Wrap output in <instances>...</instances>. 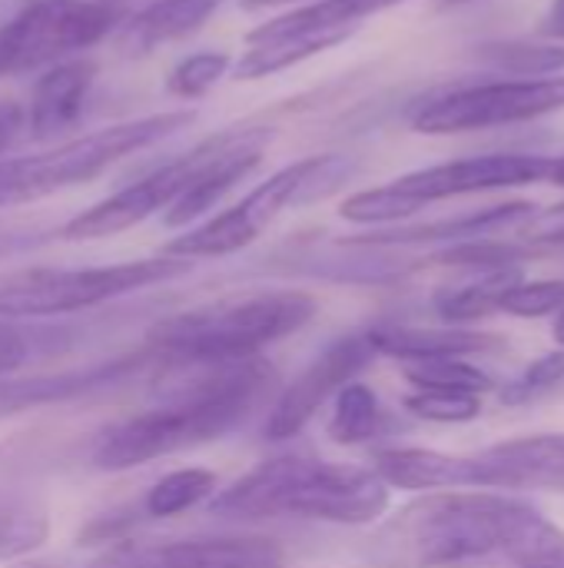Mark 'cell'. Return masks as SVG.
Listing matches in <instances>:
<instances>
[{"label": "cell", "instance_id": "27", "mask_svg": "<svg viewBox=\"0 0 564 568\" xmlns=\"http://www.w3.org/2000/svg\"><path fill=\"white\" fill-rule=\"evenodd\" d=\"M50 532L47 513L27 499L0 496V559H20L33 552Z\"/></svg>", "mask_w": 564, "mask_h": 568}, {"label": "cell", "instance_id": "16", "mask_svg": "<svg viewBox=\"0 0 564 568\" xmlns=\"http://www.w3.org/2000/svg\"><path fill=\"white\" fill-rule=\"evenodd\" d=\"M96 63L93 60H63L53 63L33 87L27 126L33 140H53L57 133L70 130L83 110V100L93 87Z\"/></svg>", "mask_w": 564, "mask_h": 568}, {"label": "cell", "instance_id": "31", "mask_svg": "<svg viewBox=\"0 0 564 568\" xmlns=\"http://www.w3.org/2000/svg\"><path fill=\"white\" fill-rule=\"evenodd\" d=\"M435 263L445 266H475V270H505V266H519V260H525V246L515 243H499V240H465V243H452L449 250L432 256Z\"/></svg>", "mask_w": 564, "mask_h": 568}, {"label": "cell", "instance_id": "24", "mask_svg": "<svg viewBox=\"0 0 564 568\" xmlns=\"http://www.w3.org/2000/svg\"><path fill=\"white\" fill-rule=\"evenodd\" d=\"M479 53L495 67L519 80L535 77H558L564 73V43H542V40H492L482 43Z\"/></svg>", "mask_w": 564, "mask_h": 568}, {"label": "cell", "instance_id": "43", "mask_svg": "<svg viewBox=\"0 0 564 568\" xmlns=\"http://www.w3.org/2000/svg\"><path fill=\"white\" fill-rule=\"evenodd\" d=\"M445 3H465V0H445Z\"/></svg>", "mask_w": 564, "mask_h": 568}, {"label": "cell", "instance_id": "33", "mask_svg": "<svg viewBox=\"0 0 564 568\" xmlns=\"http://www.w3.org/2000/svg\"><path fill=\"white\" fill-rule=\"evenodd\" d=\"M564 306V280H535V283H519L505 300L502 313L522 316V320H539L548 313H558Z\"/></svg>", "mask_w": 564, "mask_h": 568}, {"label": "cell", "instance_id": "7", "mask_svg": "<svg viewBox=\"0 0 564 568\" xmlns=\"http://www.w3.org/2000/svg\"><path fill=\"white\" fill-rule=\"evenodd\" d=\"M189 260L150 256L86 270H23L0 276V316H60L189 273Z\"/></svg>", "mask_w": 564, "mask_h": 568}, {"label": "cell", "instance_id": "15", "mask_svg": "<svg viewBox=\"0 0 564 568\" xmlns=\"http://www.w3.org/2000/svg\"><path fill=\"white\" fill-rule=\"evenodd\" d=\"M475 486L489 489H558L564 493V436H532L472 456Z\"/></svg>", "mask_w": 564, "mask_h": 568}, {"label": "cell", "instance_id": "30", "mask_svg": "<svg viewBox=\"0 0 564 568\" xmlns=\"http://www.w3.org/2000/svg\"><path fill=\"white\" fill-rule=\"evenodd\" d=\"M229 70V57L223 50H203L186 60H180L166 80V90L180 100H196L209 93Z\"/></svg>", "mask_w": 564, "mask_h": 568}, {"label": "cell", "instance_id": "23", "mask_svg": "<svg viewBox=\"0 0 564 568\" xmlns=\"http://www.w3.org/2000/svg\"><path fill=\"white\" fill-rule=\"evenodd\" d=\"M522 283V270L519 266H505V270H489L485 276H479L469 286H459L445 296H439V313L449 323H475L495 310H502V300Z\"/></svg>", "mask_w": 564, "mask_h": 568}, {"label": "cell", "instance_id": "21", "mask_svg": "<svg viewBox=\"0 0 564 568\" xmlns=\"http://www.w3.org/2000/svg\"><path fill=\"white\" fill-rule=\"evenodd\" d=\"M402 0H312L302 3L256 30H249L246 43L253 40H266V37H283V33H312V30H339V33H352L359 27V20L382 13L389 7H396Z\"/></svg>", "mask_w": 564, "mask_h": 568}, {"label": "cell", "instance_id": "1", "mask_svg": "<svg viewBox=\"0 0 564 568\" xmlns=\"http://www.w3.org/2000/svg\"><path fill=\"white\" fill-rule=\"evenodd\" d=\"M269 376L273 373L256 356L236 363H213L209 373L176 389L163 406L113 426L100 439L93 463L100 469L120 473L219 439L249 416Z\"/></svg>", "mask_w": 564, "mask_h": 568}, {"label": "cell", "instance_id": "42", "mask_svg": "<svg viewBox=\"0 0 564 568\" xmlns=\"http://www.w3.org/2000/svg\"><path fill=\"white\" fill-rule=\"evenodd\" d=\"M100 3H106V7H113V10H120L123 3H130V0H100Z\"/></svg>", "mask_w": 564, "mask_h": 568}, {"label": "cell", "instance_id": "32", "mask_svg": "<svg viewBox=\"0 0 564 568\" xmlns=\"http://www.w3.org/2000/svg\"><path fill=\"white\" fill-rule=\"evenodd\" d=\"M409 413L429 423H469L482 413V399L475 393H442V389H419L406 399Z\"/></svg>", "mask_w": 564, "mask_h": 568}, {"label": "cell", "instance_id": "4", "mask_svg": "<svg viewBox=\"0 0 564 568\" xmlns=\"http://www.w3.org/2000/svg\"><path fill=\"white\" fill-rule=\"evenodd\" d=\"M316 316V300L299 290H269L216 300L153 329V346L183 363H236L253 359L263 346L293 336Z\"/></svg>", "mask_w": 564, "mask_h": 568}, {"label": "cell", "instance_id": "40", "mask_svg": "<svg viewBox=\"0 0 564 568\" xmlns=\"http://www.w3.org/2000/svg\"><path fill=\"white\" fill-rule=\"evenodd\" d=\"M283 3H299V0H239L243 10H266V7H283Z\"/></svg>", "mask_w": 564, "mask_h": 568}, {"label": "cell", "instance_id": "36", "mask_svg": "<svg viewBox=\"0 0 564 568\" xmlns=\"http://www.w3.org/2000/svg\"><path fill=\"white\" fill-rule=\"evenodd\" d=\"M27 126V110L20 103H0V153L20 136V130Z\"/></svg>", "mask_w": 564, "mask_h": 568}, {"label": "cell", "instance_id": "9", "mask_svg": "<svg viewBox=\"0 0 564 568\" xmlns=\"http://www.w3.org/2000/svg\"><path fill=\"white\" fill-rule=\"evenodd\" d=\"M120 10L100 0H33L0 30V73L63 63L110 33Z\"/></svg>", "mask_w": 564, "mask_h": 568}, {"label": "cell", "instance_id": "13", "mask_svg": "<svg viewBox=\"0 0 564 568\" xmlns=\"http://www.w3.org/2000/svg\"><path fill=\"white\" fill-rule=\"evenodd\" d=\"M376 356L369 336H346L332 343L326 353H319L299 376L296 383L286 386L279 403L269 413L266 436L269 439H289L306 429V423L342 389L349 386L359 369Z\"/></svg>", "mask_w": 564, "mask_h": 568}, {"label": "cell", "instance_id": "14", "mask_svg": "<svg viewBox=\"0 0 564 568\" xmlns=\"http://www.w3.org/2000/svg\"><path fill=\"white\" fill-rule=\"evenodd\" d=\"M269 143H273V130L269 126H233V130H223L216 153L199 170V176L189 183V190L163 213V223L166 226H186L189 220H196L206 210H213L236 183H243L263 163V153H266Z\"/></svg>", "mask_w": 564, "mask_h": 568}, {"label": "cell", "instance_id": "34", "mask_svg": "<svg viewBox=\"0 0 564 568\" xmlns=\"http://www.w3.org/2000/svg\"><path fill=\"white\" fill-rule=\"evenodd\" d=\"M564 379V349L558 353H548V356H539L529 369H525V376L505 393V399L509 403H515V399H529V396H535V393H542V389H552L555 383H562Z\"/></svg>", "mask_w": 564, "mask_h": 568}, {"label": "cell", "instance_id": "18", "mask_svg": "<svg viewBox=\"0 0 564 568\" xmlns=\"http://www.w3.org/2000/svg\"><path fill=\"white\" fill-rule=\"evenodd\" d=\"M392 489H469L475 486L472 456H449L435 449H382L372 469Z\"/></svg>", "mask_w": 564, "mask_h": 568}, {"label": "cell", "instance_id": "19", "mask_svg": "<svg viewBox=\"0 0 564 568\" xmlns=\"http://www.w3.org/2000/svg\"><path fill=\"white\" fill-rule=\"evenodd\" d=\"M535 213L532 203H499V206H485L465 216H452V220H439V223H425V226H409V230H386V233H372L362 236L356 243H369V246H396V243H465V240H485L492 233H502L509 226H522L529 216Z\"/></svg>", "mask_w": 564, "mask_h": 568}, {"label": "cell", "instance_id": "26", "mask_svg": "<svg viewBox=\"0 0 564 568\" xmlns=\"http://www.w3.org/2000/svg\"><path fill=\"white\" fill-rule=\"evenodd\" d=\"M382 426V406L376 399L372 389H366L362 383H349L339 389L336 399V413L329 423V436L342 446H356L366 443L379 433Z\"/></svg>", "mask_w": 564, "mask_h": 568}, {"label": "cell", "instance_id": "22", "mask_svg": "<svg viewBox=\"0 0 564 568\" xmlns=\"http://www.w3.org/2000/svg\"><path fill=\"white\" fill-rule=\"evenodd\" d=\"M130 369V363H113V366H96L86 373H66V376H53V379H23V383H0V413H17L27 406H40V403H57V399H70L96 383H110L116 376H123Z\"/></svg>", "mask_w": 564, "mask_h": 568}, {"label": "cell", "instance_id": "3", "mask_svg": "<svg viewBox=\"0 0 564 568\" xmlns=\"http://www.w3.org/2000/svg\"><path fill=\"white\" fill-rule=\"evenodd\" d=\"M386 506L389 486L372 469L283 456L233 483L213 503V513L229 519L299 516L339 526H366L379 519Z\"/></svg>", "mask_w": 564, "mask_h": 568}, {"label": "cell", "instance_id": "39", "mask_svg": "<svg viewBox=\"0 0 564 568\" xmlns=\"http://www.w3.org/2000/svg\"><path fill=\"white\" fill-rule=\"evenodd\" d=\"M548 183H555V186H564V156H552V163H548V176H545Z\"/></svg>", "mask_w": 564, "mask_h": 568}, {"label": "cell", "instance_id": "11", "mask_svg": "<svg viewBox=\"0 0 564 568\" xmlns=\"http://www.w3.org/2000/svg\"><path fill=\"white\" fill-rule=\"evenodd\" d=\"M279 542L266 536L150 539L106 549L90 568H283Z\"/></svg>", "mask_w": 564, "mask_h": 568}, {"label": "cell", "instance_id": "29", "mask_svg": "<svg viewBox=\"0 0 564 568\" xmlns=\"http://www.w3.org/2000/svg\"><path fill=\"white\" fill-rule=\"evenodd\" d=\"M216 489V476L206 469H176L163 476L150 496H146V513L150 516H180L199 499H206Z\"/></svg>", "mask_w": 564, "mask_h": 568}, {"label": "cell", "instance_id": "41", "mask_svg": "<svg viewBox=\"0 0 564 568\" xmlns=\"http://www.w3.org/2000/svg\"><path fill=\"white\" fill-rule=\"evenodd\" d=\"M555 339L564 346V306L558 310V320H555Z\"/></svg>", "mask_w": 564, "mask_h": 568}, {"label": "cell", "instance_id": "44", "mask_svg": "<svg viewBox=\"0 0 564 568\" xmlns=\"http://www.w3.org/2000/svg\"><path fill=\"white\" fill-rule=\"evenodd\" d=\"M23 568H47V566H23Z\"/></svg>", "mask_w": 564, "mask_h": 568}, {"label": "cell", "instance_id": "20", "mask_svg": "<svg viewBox=\"0 0 564 568\" xmlns=\"http://www.w3.org/2000/svg\"><path fill=\"white\" fill-rule=\"evenodd\" d=\"M369 343L376 353L406 359V363H425V359H462L485 353L499 346L495 336L479 329H425V326H382L369 333Z\"/></svg>", "mask_w": 564, "mask_h": 568}, {"label": "cell", "instance_id": "25", "mask_svg": "<svg viewBox=\"0 0 564 568\" xmlns=\"http://www.w3.org/2000/svg\"><path fill=\"white\" fill-rule=\"evenodd\" d=\"M502 556H509L519 568H564V532L539 509H532Z\"/></svg>", "mask_w": 564, "mask_h": 568}, {"label": "cell", "instance_id": "37", "mask_svg": "<svg viewBox=\"0 0 564 568\" xmlns=\"http://www.w3.org/2000/svg\"><path fill=\"white\" fill-rule=\"evenodd\" d=\"M23 356H27L23 336L17 329H10V326H0V376L10 373L13 366H20Z\"/></svg>", "mask_w": 564, "mask_h": 568}, {"label": "cell", "instance_id": "28", "mask_svg": "<svg viewBox=\"0 0 564 568\" xmlns=\"http://www.w3.org/2000/svg\"><path fill=\"white\" fill-rule=\"evenodd\" d=\"M406 376L416 389H442V393H489L495 383L472 363L465 359H425V363H409Z\"/></svg>", "mask_w": 564, "mask_h": 568}, {"label": "cell", "instance_id": "5", "mask_svg": "<svg viewBox=\"0 0 564 568\" xmlns=\"http://www.w3.org/2000/svg\"><path fill=\"white\" fill-rule=\"evenodd\" d=\"M193 120H196L193 110L153 113V116H140V120H126V123L93 130L86 136L66 140V143H60L47 153H37V156L0 160V210L43 200V196L60 193L66 186L90 183L103 170H110L116 160L173 136L176 130L189 126Z\"/></svg>", "mask_w": 564, "mask_h": 568}, {"label": "cell", "instance_id": "8", "mask_svg": "<svg viewBox=\"0 0 564 568\" xmlns=\"http://www.w3.org/2000/svg\"><path fill=\"white\" fill-rule=\"evenodd\" d=\"M564 110V73L535 80H492L455 87L425 100L412 113V130L429 136L495 130L512 123L542 120Z\"/></svg>", "mask_w": 564, "mask_h": 568}, {"label": "cell", "instance_id": "2", "mask_svg": "<svg viewBox=\"0 0 564 568\" xmlns=\"http://www.w3.org/2000/svg\"><path fill=\"white\" fill-rule=\"evenodd\" d=\"M532 503L502 493H432L396 513L379 539L386 568H449L505 552Z\"/></svg>", "mask_w": 564, "mask_h": 568}, {"label": "cell", "instance_id": "35", "mask_svg": "<svg viewBox=\"0 0 564 568\" xmlns=\"http://www.w3.org/2000/svg\"><path fill=\"white\" fill-rule=\"evenodd\" d=\"M519 236L522 243L529 246H562L564 243V203L558 206H548V210H539L519 226Z\"/></svg>", "mask_w": 564, "mask_h": 568}, {"label": "cell", "instance_id": "10", "mask_svg": "<svg viewBox=\"0 0 564 568\" xmlns=\"http://www.w3.org/2000/svg\"><path fill=\"white\" fill-rule=\"evenodd\" d=\"M223 133L206 136L203 143H196L189 153H183L180 160L153 170L150 176L116 190L113 196L93 203L90 210H83L80 216H73L70 223H63L60 236L63 240H103V236H116L143 220H150L153 213H166L186 190L189 183L199 176V170L209 163V156L216 153Z\"/></svg>", "mask_w": 564, "mask_h": 568}, {"label": "cell", "instance_id": "17", "mask_svg": "<svg viewBox=\"0 0 564 568\" xmlns=\"http://www.w3.org/2000/svg\"><path fill=\"white\" fill-rule=\"evenodd\" d=\"M223 0H153L116 37L123 57H146L163 43L196 33Z\"/></svg>", "mask_w": 564, "mask_h": 568}, {"label": "cell", "instance_id": "12", "mask_svg": "<svg viewBox=\"0 0 564 568\" xmlns=\"http://www.w3.org/2000/svg\"><path fill=\"white\" fill-rule=\"evenodd\" d=\"M552 156H532V153H485V156H465L435 163L416 173H406L392 180V186L416 206H429L449 196L465 193H485V190H509V186H529L548 176Z\"/></svg>", "mask_w": 564, "mask_h": 568}, {"label": "cell", "instance_id": "38", "mask_svg": "<svg viewBox=\"0 0 564 568\" xmlns=\"http://www.w3.org/2000/svg\"><path fill=\"white\" fill-rule=\"evenodd\" d=\"M539 33L564 43V0H552V7L545 10V17L539 23Z\"/></svg>", "mask_w": 564, "mask_h": 568}, {"label": "cell", "instance_id": "6", "mask_svg": "<svg viewBox=\"0 0 564 568\" xmlns=\"http://www.w3.org/2000/svg\"><path fill=\"white\" fill-rule=\"evenodd\" d=\"M352 173H356V163L352 156H342V153H319V156L289 163L279 173H273L266 183H259L246 200L229 206L226 213L173 240L166 246V256L199 260V256H229L236 250H246L279 213L336 193Z\"/></svg>", "mask_w": 564, "mask_h": 568}]
</instances>
